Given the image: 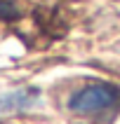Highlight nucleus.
<instances>
[{"label": "nucleus", "mask_w": 120, "mask_h": 124, "mask_svg": "<svg viewBox=\"0 0 120 124\" xmlns=\"http://www.w3.org/2000/svg\"><path fill=\"white\" fill-rule=\"evenodd\" d=\"M68 108L80 115H104L120 110V87L111 82H92L78 89L68 101Z\"/></svg>", "instance_id": "f257e3e1"}, {"label": "nucleus", "mask_w": 120, "mask_h": 124, "mask_svg": "<svg viewBox=\"0 0 120 124\" xmlns=\"http://www.w3.org/2000/svg\"><path fill=\"white\" fill-rule=\"evenodd\" d=\"M40 103V94L35 89H17L12 94L0 96V115H14V112H26Z\"/></svg>", "instance_id": "f03ea898"}]
</instances>
